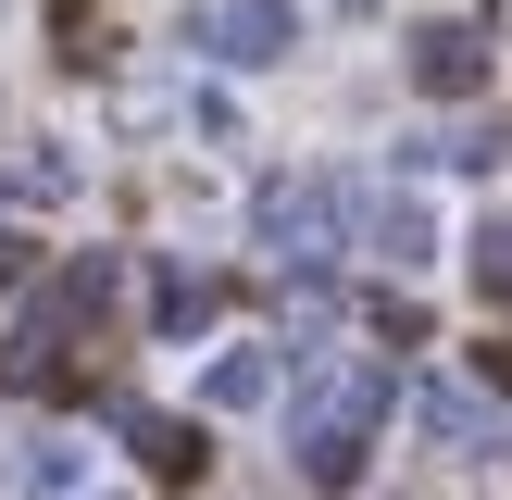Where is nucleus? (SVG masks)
I'll list each match as a JSON object with an SVG mask.
<instances>
[{
	"instance_id": "nucleus-1",
	"label": "nucleus",
	"mask_w": 512,
	"mask_h": 500,
	"mask_svg": "<svg viewBox=\"0 0 512 500\" xmlns=\"http://www.w3.org/2000/svg\"><path fill=\"white\" fill-rule=\"evenodd\" d=\"M375 425V375H338V388L313 400V425H300V450H313V475H350V438Z\"/></svg>"
},
{
	"instance_id": "nucleus-6",
	"label": "nucleus",
	"mask_w": 512,
	"mask_h": 500,
	"mask_svg": "<svg viewBox=\"0 0 512 500\" xmlns=\"http://www.w3.org/2000/svg\"><path fill=\"white\" fill-rule=\"evenodd\" d=\"M475 275H488V288H512V225H488V238H475Z\"/></svg>"
},
{
	"instance_id": "nucleus-3",
	"label": "nucleus",
	"mask_w": 512,
	"mask_h": 500,
	"mask_svg": "<svg viewBox=\"0 0 512 500\" xmlns=\"http://www.w3.org/2000/svg\"><path fill=\"white\" fill-rule=\"evenodd\" d=\"M475 75H488V50H475L463 25H438V38H425V88H475Z\"/></svg>"
},
{
	"instance_id": "nucleus-2",
	"label": "nucleus",
	"mask_w": 512,
	"mask_h": 500,
	"mask_svg": "<svg viewBox=\"0 0 512 500\" xmlns=\"http://www.w3.org/2000/svg\"><path fill=\"white\" fill-rule=\"evenodd\" d=\"M138 450H150L163 488H188V475H200V438H188V425H163V413H138Z\"/></svg>"
},
{
	"instance_id": "nucleus-4",
	"label": "nucleus",
	"mask_w": 512,
	"mask_h": 500,
	"mask_svg": "<svg viewBox=\"0 0 512 500\" xmlns=\"http://www.w3.org/2000/svg\"><path fill=\"white\" fill-rule=\"evenodd\" d=\"M375 250H388V263H425V213L413 200H375Z\"/></svg>"
},
{
	"instance_id": "nucleus-5",
	"label": "nucleus",
	"mask_w": 512,
	"mask_h": 500,
	"mask_svg": "<svg viewBox=\"0 0 512 500\" xmlns=\"http://www.w3.org/2000/svg\"><path fill=\"white\" fill-rule=\"evenodd\" d=\"M225 38H238V50H275V38H288V0H238V13H225Z\"/></svg>"
}]
</instances>
